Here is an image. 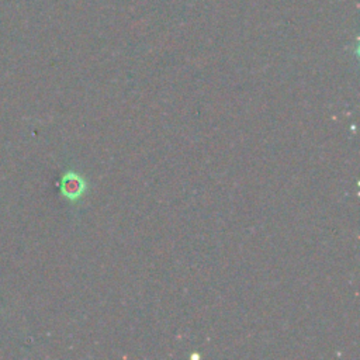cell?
Masks as SVG:
<instances>
[{
    "instance_id": "obj_1",
    "label": "cell",
    "mask_w": 360,
    "mask_h": 360,
    "mask_svg": "<svg viewBox=\"0 0 360 360\" xmlns=\"http://www.w3.org/2000/svg\"><path fill=\"white\" fill-rule=\"evenodd\" d=\"M83 191H84V181L79 174L69 172L63 176L62 183H60V193L66 198L76 200L82 195Z\"/></svg>"
}]
</instances>
